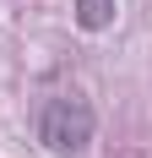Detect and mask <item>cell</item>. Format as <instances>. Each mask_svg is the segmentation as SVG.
Wrapping results in <instances>:
<instances>
[{
  "label": "cell",
  "mask_w": 152,
  "mask_h": 158,
  "mask_svg": "<svg viewBox=\"0 0 152 158\" xmlns=\"http://www.w3.org/2000/svg\"><path fill=\"white\" fill-rule=\"evenodd\" d=\"M92 131H98V114H92V104H87L82 93H54V98H44V109H38V142H44L49 153H60V158L87 153Z\"/></svg>",
  "instance_id": "1"
},
{
  "label": "cell",
  "mask_w": 152,
  "mask_h": 158,
  "mask_svg": "<svg viewBox=\"0 0 152 158\" xmlns=\"http://www.w3.org/2000/svg\"><path fill=\"white\" fill-rule=\"evenodd\" d=\"M76 27L82 33H103L109 22H114V0H76Z\"/></svg>",
  "instance_id": "2"
}]
</instances>
